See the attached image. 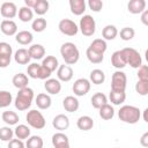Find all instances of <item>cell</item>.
<instances>
[{
	"instance_id": "5",
	"label": "cell",
	"mask_w": 148,
	"mask_h": 148,
	"mask_svg": "<svg viewBox=\"0 0 148 148\" xmlns=\"http://www.w3.org/2000/svg\"><path fill=\"white\" fill-rule=\"evenodd\" d=\"M25 119H27L28 125L30 127L35 128V130H42L46 125V120H45L44 116L38 110H30V111H28V113L25 116Z\"/></svg>"
},
{
	"instance_id": "36",
	"label": "cell",
	"mask_w": 148,
	"mask_h": 148,
	"mask_svg": "<svg viewBox=\"0 0 148 148\" xmlns=\"http://www.w3.org/2000/svg\"><path fill=\"white\" fill-rule=\"evenodd\" d=\"M18 18L22 22H30L34 18V10L27 6H23L18 9Z\"/></svg>"
},
{
	"instance_id": "34",
	"label": "cell",
	"mask_w": 148,
	"mask_h": 148,
	"mask_svg": "<svg viewBox=\"0 0 148 148\" xmlns=\"http://www.w3.org/2000/svg\"><path fill=\"white\" fill-rule=\"evenodd\" d=\"M99 117L104 120H111L114 117V109L112 105H110L109 103L104 104L103 106H101L99 109Z\"/></svg>"
},
{
	"instance_id": "19",
	"label": "cell",
	"mask_w": 148,
	"mask_h": 148,
	"mask_svg": "<svg viewBox=\"0 0 148 148\" xmlns=\"http://www.w3.org/2000/svg\"><path fill=\"white\" fill-rule=\"evenodd\" d=\"M35 103H36V105H37L38 109H40V110H46V109H49V108L51 106L52 99H51V97H50L49 94L40 92V94H38V95L36 96Z\"/></svg>"
},
{
	"instance_id": "11",
	"label": "cell",
	"mask_w": 148,
	"mask_h": 148,
	"mask_svg": "<svg viewBox=\"0 0 148 148\" xmlns=\"http://www.w3.org/2000/svg\"><path fill=\"white\" fill-rule=\"evenodd\" d=\"M0 14L6 20H12L17 15V7L12 1H6L0 7Z\"/></svg>"
},
{
	"instance_id": "4",
	"label": "cell",
	"mask_w": 148,
	"mask_h": 148,
	"mask_svg": "<svg viewBox=\"0 0 148 148\" xmlns=\"http://www.w3.org/2000/svg\"><path fill=\"white\" fill-rule=\"evenodd\" d=\"M27 74L29 77L31 79H39V80H47L51 76V72L49 69H46L42 64H37V62H32L30 65H28L27 68Z\"/></svg>"
},
{
	"instance_id": "23",
	"label": "cell",
	"mask_w": 148,
	"mask_h": 148,
	"mask_svg": "<svg viewBox=\"0 0 148 148\" xmlns=\"http://www.w3.org/2000/svg\"><path fill=\"white\" fill-rule=\"evenodd\" d=\"M12 83L14 84L15 88H17L18 90L20 89H23L25 87H28V83H29V77L27 74L24 73H17L13 76L12 79Z\"/></svg>"
},
{
	"instance_id": "30",
	"label": "cell",
	"mask_w": 148,
	"mask_h": 148,
	"mask_svg": "<svg viewBox=\"0 0 148 148\" xmlns=\"http://www.w3.org/2000/svg\"><path fill=\"white\" fill-rule=\"evenodd\" d=\"M14 135L16 136V139L23 141L30 136V128L24 124H20L14 128Z\"/></svg>"
},
{
	"instance_id": "49",
	"label": "cell",
	"mask_w": 148,
	"mask_h": 148,
	"mask_svg": "<svg viewBox=\"0 0 148 148\" xmlns=\"http://www.w3.org/2000/svg\"><path fill=\"white\" fill-rule=\"evenodd\" d=\"M10 56H0V68H6L10 65Z\"/></svg>"
},
{
	"instance_id": "14",
	"label": "cell",
	"mask_w": 148,
	"mask_h": 148,
	"mask_svg": "<svg viewBox=\"0 0 148 148\" xmlns=\"http://www.w3.org/2000/svg\"><path fill=\"white\" fill-rule=\"evenodd\" d=\"M52 126L58 130L59 132H62L69 127V118L66 114H57L52 120Z\"/></svg>"
},
{
	"instance_id": "46",
	"label": "cell",
	"mask_w": 148,
	"mask_h": 148,
	"mask_svg": "<svg viewBox=\"0 0 148 148\" xmlns=\"http://www.w3.org/2000/svg\"><path fill=\"white\" fill-rule=\"evenodd\" d=\"M88 7H89V9H91L92 12L98 13V12H101L102 8H103V1H101V0H89V1H88Z\"/></svg>"
},
{
	"instance_id": "35",
	"label": "cell",
	"mask_w": 148,
	"mask_h": 148,
	"mask_svg": "<svg viewBox=\"0 0 148 148\" xmlns=\"http://www.w3.org/2000/svg\"><path fill=\"white\" fill-rule=\"evenodd\" d=\"M109 99L113 105H120L125 102L126 94H125V91H112V90H110Z\"/></svg>"
},
{
	"instance_id": "37",
	"label": "cell",
	"mask_w": 148,
	"mask_h": 148,
	"mask_svg": "<svg viewBox=\"0 0 148 148\" xmlns=\"http://www.w3.org/2000/svg\"><path fill=\"white\" fill-rule=\"evenodd\" d=\"M49 7H50V3H49L47 0H37V1H36V5L34 6L32 9H34V12H35L37 15L42 16V15H44V14L47 13Z\"/></svg>"
},
{
	"instance_id": "17",
	"label": "cell",
	"mask_w": 148,
	"mask_h": 148,
	"mask_svg": "<svg viewBox=\"0 0 148 148\" xmlns=\"http://www.w3.org/2000/svg\"><path fill=\"white\" fill-rule=\"evenodd\" d=\"M111 65L117 68L118 71H120L121 68H124L126 66V59H125V56L121 50H118V51H114L111 56Z\"/></svg>"
},
{
	"instance_id": "52",
	"label": "cell",
	"mask_w": 148,
	"mask_h": 148,
	"mask_svg": "<svg viewBox=\"0 0 148 148\" xmlns=\"http://www.w3.org/2000/svg\"><path fill=\"white\" fill-rule=\"evenodd\" d=\"M36 1L37 0H24V3H25V6L27 7H29V8H34V6L36 5Z\"/></svg>"
},
{
	"instance_id": "45",
	"label": "cell",
	"mask_w": 148,
	"mask_h": 148,
	"mask_svg": "<svg viewBox=\"0 0 148 148\" xmlns=\"http://www.w3.org/2000/svg\"><path fill=\"white\" fill-rule=\"evenodd\" d=\"M136 76H138V80L140 81H148V67L146 65H141L138 68Z\"/></svg>"
},
{
	"instance_id": "47",
	"label": "cell",
	"mask_w": 148,
	"mask_h": 148,
	"mask_svg": "<svg viewBox=\"0 0 148 148\" xmlns=\"http://www.w3.org/2000/svg\"><path fill=\"white\" fill-rule=\"evenodd\" d=\"M13 49L12 45L6 42H0V56H10L12 57Z\"/></svg>"
},
{
	"instance_id": "13",
	"label": "cell",
	"mask_w": 148,
	"mask_h": 148,
	"mask_svg": "<svg viewBox=\"0 0 148 148\" xmlns=\"http://www.w3.org/2000/svg\"><path fill=\"white\" fill-rule=\"evenodd\" d=\"M73 69L71 66L64 64V65H60L57 69V77L59 81H62V82H68L72 80L73 77Z\"/></svg>"
},
{
	"instance_id": "50",
	"label": "cell",
	"mask_w": 148,
	"mask_h": 148,
	"mask_svg": "<svg viewBox=\"0 0 148 148\" xmlns=\"http://www.w3.org/2000/svg\"><path fill=\"white\" fill-rule=\"evenodd\" d=\"M140 145L142 147H148V132L142 134V136L140 139Z\"/></svg>"
},
{
	"instance_id": "27",
	"label": "cell",
	"mask_w": 148,
	"mask_h": 148,
	"mask_svg": "<svg viewBox=\"0 0 148 148\" xmlns=\"http://www.w3.org/2000/svg\"><path fill=\"white\" fill-rule=\"evenodd\" d=\"M34 39V36L30 31L28 30H22V31H18L16 35H15V40L21 44V45H29L31 44Z\"/></svg>"
},
{
	"instance_id": "8",
	"label": "cell",
	"mask_w": 148,
	"mask_h": 148,
	"mask_svg": "<svg viewBox=\"0 0 148 148\" xmlns=\"http://www.w3.org/2000/svg\"><path fill=\"white\" fill-rule=\"evenodd\" d=\"M127 86V76L121 71H116L111 77V90L112 91H125Z\"/></svg>"
},
{
	"instance_id": "51",
	"label": "cell",
	"mask_w": 148,
	"mask_h": 148,
	"mask_svg": "<svg viewBox=\"0 0 148 148\" xmlns=\"http://www.w3.org/2000/svg\"><path fill=\"white\" fill-rule=\"evenodd\" d=\"M141 22L145 25H148V10L147 9L141 13Z\"/></svg>"
},
{
	"instance_id": "40",
	"label": "cell",
	"mask_w": 148,
	"mask_h": 148,
	"mask_svg": "<svg viewBox=\"0 0 148 148\" xmlns=\"http://www.w3.org/2000/svg\"><path fill=\"white\" fill-rule=\"evenodd\" d=\"M13 102V96L7 90H0V109L9 106Z\"/></svg>"
},
{
	"instance_id": "53",
	"label": "cell",
	"mask_w": 148,
	"mask_h": 148,
	"mask_svg": "<svg viewBox=\"0 0 148 148\" xmlns=\"http://www.w3.org/2000/svg\"><path fill=\"white\" fill-rule=\"evenodd\" d=\"M147 112H148V109L146 108V109L143 110V120H145L146 123H148V118H147Z\"/></svg>"
},
{
	"instance_id": "10",
	"label": "cell",
	"mask_w": 148,
	"mask_h": 148,
	"mask_svg": "<svg viewBox=\"0 0 148 148\" xmlns=\"http://www.w3.org/2000/svg\"><path fill=\"white\" fill-rule=\"evenodd\" d=\"M90 86H91V83H90V81L88 79L80 77V79L74 81L72 90H73L75 96H84V95H87L89 92Z\"/></svg>"
},
{
	"instance_id": "21",
	"label": "cell",
	"mask_w": 148,
	"mask_h": 148,
	"mask_svg": "<svg viewBox=\"0 0 148 148\" xmlns=\"http://www.w3.org/2000/svg\"><path fill=\"white\" fill-rule=\"evenodd\" d=\"M62 106L67 112H75L77 111L80 103L75 96H66L62 101Z\"/></svg>"
},
{
	"instance_id": "28",
	"label": "cell",
	"mask_w": 148,
	"mask_h": 148,
	"mask_svg": "<svg viewBox=\"0 0 148 148\" xmlns=\"http://www.w3.org/2000/svg\"><path fill=\"white\" fill-rule=\"evenodd\" d=\"M117 35H118V29L113 24H108L102 30V36L104 40H112L117 37Z\"/></svg>"
},
{
	"instance_id": "18",
	"label": "cell",
	"mask_w": 148,
	"mask_h": 148,
	"mask_svg": "<svg viewBox=\"0 0 148 148\" xmlns=\"http://www.w3.org/2000/svg\"><path fill=\"white\" fill-rule=\"evenodd\" d=\"M87 3L84 0H69V9L72 14L80 16L86 12Z\"/></svg>"
},
{
	"instance_id": "24",
	"label": "cell",
	"mask_w": 148,
	"mask_h": 148,
	"mask_svg": "<svg viewBox=\"0 0 148 148\" xmlns=\"http://www.w3.org/2000/svg\"><path fill=\"white\" fill-rule=\"evenodd\" d=\"M30 56L27 49H18L17 51H15L14 53V60L15 62H17L18 65H27L30 61Z\"/></svg>"
},
{
	"instance_id": "33",
	"label": "cell",
	"mask_w": 148,
	"mask_h": 148,
	"mask_svg": "<svg viewBox=\"0 0 148 148\" xmlns=\"http://www.w3.org/2000/svg\"><path fill=\"white\" fill-rule=\"evenodd\" d=\"M89 81L90 82H92L94 84H102V83H104V81H105V74H104V72L102 71V69H98V68H96V69H92L91 72H90V75H89Z\"/></svg>"
},
{
	"instance_id": "3",
	"label": "cell",
	"mask_w": 148,
	"mask_h": 148,
	"mask_svg": "<svg viewBox=\"0 0 148 148\" xmlns=\"http://www.w3.org/2000/svg\"><path fill=\"white\" fill-rule=\"evenodd\" d=\"M32 101H34V90L29 87H25L18 90L14 101V105L18 111H25L31 106Z\"/></svg>"
},
{
	"instance_id": "1",
	"label": "cell",
	"mask_w": 148,
	"mask_h": 148,
	"mask_svg": "<svg viewBox=\"0 0 148 148\" xmlns=\"http://www.w3.org/2000/svg\"><path fill=\"white\" fill-rule=\"evenodd\" d=\"M118 118L126 124H136L141 118V111L134 105H123L118 111Z\"/></svg>"
},
{
	"instance_id": "26",
	"label": "cell",
	"mask_w": 148,
	"mask_h": 148,
	"mask_svg": "<svg viewBox=\"0 0 148 148\" xmlns=\"http://www.w3.org/2000/svg\"><path fill=\"white\" fill-rule=\"evenodd\" d=\"M76 126H77L79 130L87 132V131H90L94 127V120L89 116H81L76 121Z\"/></svg>"
},
{
	"instance_id": "44",
	"label": "cell",
	"mask_w": 148,
	"mask_h": 148,
	"mask_svg": "<svg viewBox=\"0 0 148 148\" xmlns=\"http://www.w3.org/2000/svg\"><path fill=\"white\" fill-rule=\"evenodd\" d=\"M135 91L140 96L148 95V81H140V80H138V82L135 83Z\"/></svg>"
},
{
	"instance_id": "25",
	"label": "cell",
	"mask_w": 148,
	"mask_h": 148,
	"mask_svg": "<svg viewBox=\"0 0 148 148\" xmlns=\"http://www.w3.org/2000/svg\"><path fill=\"white\" fill-rule=\"evenodd\" d=\"M89 49L92 50V51L96 52V53L104 54L105 51H106V49H108V44H106V42H105L103 38H96V39H94V40L90 43Z\"/></svg>"
},
{
	"instance_id": "20",
	"label": "cell",
	"mask_w": 148,
	"mask_h": 148,
	"mask_svg": "<svg viewBox=\"0 0 148 148\" xmlns=\"http://www.w3.org/2000/svg\"><path fill=\"white\" fill-rule=\"evenodd\" d=\"M127 10L131 14H141L146 10V1L145 0H131L127 3Z\"/></svg>"
},
{
	"instance_id": "41",
	"label": "cell",
	"mask_w": 148,
	"mask_h": 148,
	"mask_svg": "<svg viewBox=\"0 0 148 148\" xmlns=\"http://www.w3.org/2000/svg\"><path fill=\"white\" fill-rule=\"evenodd\" d=\"M86 56H87L88 60H89L91 64H101V62L104 60V54L96 53V52H94L92 50H90L89 47H88L87 51H86Z\"/></svg>"
},
{
	"instance_id": "31",
	"label": "cell",
	"mask_w": 148,
	"mask_h": 148,
	"mask_svg": "<svg viewBox=\"0 0 148 148\" xmlns=\"http://www.w3.org/2000/svg\"><path fill=\"white\" fill-rule=\"evenodd\" d=\"M90 102H91L92 108H95V109L98 110L101 106H103L104 104L108 103V97H106L103 92H96V94H94V95L91 96Z\"/></svg>"
},
{
	"instance_id": "39",
	"label": "cell",
	"mask_w": 148,
	"mask_h": 148,
	"mask_svg": "<svg viewBox=\"0 0 148 148\" xmlns=\"http://www.w3.org/2000/svg\"><path fill=\"white\" fill-rule=\"evenodd\" d=\"M47 27V22L44 17H37L32 21L31 23V28L35 32H43Z\"/></svg>"
},
{
	"instance_id": "43",
	"label": "cell",
	"mask_w": 148,
	"mask_h": 148,
	"mask_svg": "<svg viewBox=\"0 0 148 148\" xmlns=\"http://www.w3.org/2000/svg\"><path fill=\"white\" fill-rule=\"evenodd\" d=\"M119 35H120V38H121L123 40L127 42V40L133 39V37L135 36V30H134L133 28H131V27H125V28H123V29L120 30Z\"/></svg>"
},
{
	"instance_id": "7",
	"label": "cell",
	"mask_w": 148,
	"mask_h": 148,
	"mask_svg": "<svg viewBox=\"0 0 148 148\" xmlns=\"http://www.w3.org/2000/svg\"><path fill=\"white\" fill-rule=\"evenodd\" d=\"M121 51L125 56L126 65H130L132 68H136V69L142 65V58L139 51H136L133 47H124Z\"/></svg>"
},
{
	"instance_id": "29",
	"label": "cell",
	"mask_w": 148,
	"mask_h": 148,
	"mask_svg": "<svg viewBox=\"0 0 148 148\" xmlns=\"http://www.w3.org/2000/svg\"><path fill=\"white\" fill-rule=\"evenodd\" d=\"M1 119L8 125V126H12V125H16L20 120L18 118V114L15 112V111H3L2 114H1Z\"/></svg>"
},
{
	"instance_id": "16",
	"label": "cell",
	"mask_w": 148,
	"mask_h": 148,
	"mask_svg": "<svg viewBox=\"0 0 148 148\" xmlns=\"http://www.w3.org/2000/svg\"><path fill=\"white\" fill-rule=\"evenodd\" d=\"M44 88L46 92L50 95H58L61 91V83L58 79H47L44 83Z\"/></svg>"
},
{
	"instance_id": "48",
	"label": "cell",
	"mask_w": 148,
	"mask_h": 148,
	"mask_svg": "<svg viewBox=\"0 0 148 148\" xmlns=\"http://www.w3.org/2000/svg\"><path fill=\"white\" fill-rule=\"evenodd\" d=\"M7 148H25V143L20 139H12L8 142Z\"/></svg>"
},
{
	"instance_id": "32",
	"label": "cell",
	"mask_w": 148,
	"mask_h": 148,
	"mask_svg": "<svg viewBox=\"0 0 148 148\" xmlns=\"http://www.w3.org/2000/svg\"><path fill=\"white\" fill-rule=\"evenodd\" d=\"M42 65H43L46 69H49L51 73L54 72L56 69H58V67H59L58 59H57L54 56H46V57L43 59Z\"/></svg>"
},
{
	"instance_id": "9",
	"label": "cell",
	"mask_w": 148,
	"mask_h": 148,
	"mask_svg": "<svg viewBox=\"0 0 148 148\" xmlns=\"http://www.w3.org/2000/svg\"><path fill=\"white\" fill-rule=\"evenodd\" d=\"M58 28H59V31L62 34V35H66V36H75L77 32H79V27L77 24L69 20V18H62L60 20L59 24H58Z\"/></svg>"
},
{
	"instance_id": "6",
	"label": "cell",
	"mask_w": 148,
	"mask_h": 148,
	"mask_svg": "<svg viewBox=\"0 0 148 148\" xmlns=\"http://www.w3.org/2000/svg\"><path fill=\"white\" fill-rule=\"evenodd\" d=\"M79 29L82 32L83 36L86 37H90L95 34L96 31V22L95 18L91 15H83L80 18V23H79Z\"/></svg>"
},
{
	"instance_id": "38",
	"label": "cell",
	"mask_w": 148,
	"mask_h": 148,
	"mask_svg": "<svg viewBox=\"0 0 148 148\" xmlns=\"http://www.w3.org/2000/svg\"><path fill=\"white\" fill-rule=\"evenodd\" d=\"M44 141L39 135H31L27 139L25 148H43Z\"/></svg>"
},
{
	"instance_id": "42",
	"label": "cell",
	"mask_w": 148,
	"mask_h": 148,
	"mask_svg": "<svg viewBox=\"0 0 148 148\" xmlns=\"http://www.w3.org/2000/svg\"><path fill=\"white\" fill-rule=\"evenodd\" d=\"M14 136V131L9 126H3L0 127V140L1 141H7L9 142Z\"/></svg>"
},
{
	"instance_id": "22",
	"label": "cell",
	"mask_w": 148,
	"mask_h": 148,
	"mask_svg": "<svg viewBox=\"0 0 148 148\" xmlns=\"http://www.w3.org/2000/svg\"><path fill=\"white\" fill-rule=\"evenodd\" d=\"M28 52L31 59L39 60V59H43L45 56V47L42 44H32L28 49Z\"/></svg>"
},
{
	"instance_id": "12",
	"label": "cell",
	"mask_w": 148,
	"mask_h": 148,
	"mask_svg": "<svg viewBox=\"0 0 148 148\" xmlns=\"http://www.w3.org/2000/svg\"><path fill=\"white\" fill-rule=\"evenodd\" d=\"M52 145L53 148H71L68 136L62 132H57L52 135Z\"/></svg>"
},
{
	"instance_id": "2",
	"label": "cell",
	"mask_w": 148,
	"mask_h": 148,
	"mask_svg": "<svg viewBox=\"0 0 148 148\" xmlns=\"http://www.w3.org/2000/svg\"><path fill=\"white\" fill-rule=\"evenodd\" d=\"M60 54L66 65L71 66L79 61L80 59V51L77 46L72 42H66L60 47Z\"/></svg>"
},
{
	"instance_id": "15",
	"label": "cell",
	"mask_w": 148,
	"mask_h": 148,
	"mask_svg": "<svg viewBox=\"0 0 148 148\" xmlns=\"http://www.w3.org/2000/svg\"><path fill=\"white\" fill-rule=\"evenodd\" d=\"M0 30L6 36H14L17 34V24L13 20H3L0 24Z\"/></svg>"
}]
</instances>
